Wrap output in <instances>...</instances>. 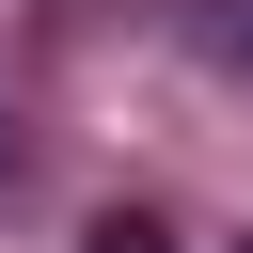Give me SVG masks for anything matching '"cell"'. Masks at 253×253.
Instances as JSON below:
<instances>
[{
    "mask_svg": "<svg viewBox=\"0 0 253 253\" xmlns=\"http://www.w3.org/2000/svg\"><path fill=\"white\" fill-rule=\"evenodd\" d=\"M79 253H174V237H158V221H142V206H111V221H95V237H79Z\"/></svg>",
    "mask_w": 253,
    "mask_h": 253,
    "instance_id": "cell-1",
    "label": "cell"
}]
</instances>
